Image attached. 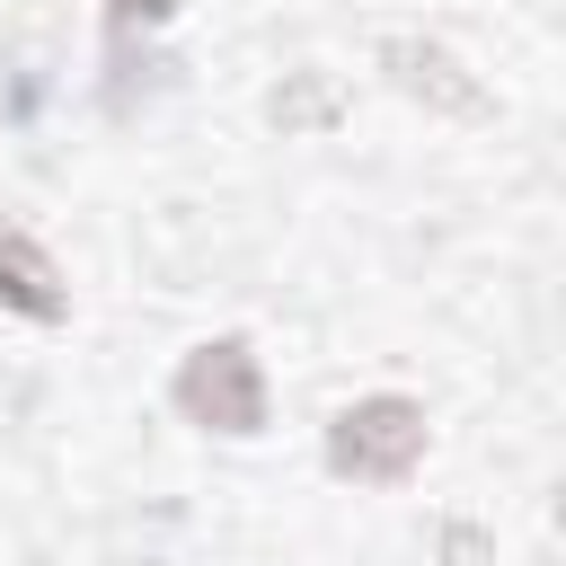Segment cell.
Listing matches in <instances>:
<instances>
[{
    "label": "cell",
    "mask_w": 566,
    "mask_h": 566,
    "mask_svg": "<svg viewBox=\"0 0 566 566\" xmlns=\"http://www.w3.org/2000/svg\"><path fill=\"white\" fill-rule=\"evenodd\" d=\"M168 9H177V0H106L115 27H150V18H168Z\"/></svg>",
    "instance_id": "5"
},
{
    "label": "cell",
    "mask_w": 566,
    "mask_h": 566,
    "mask_svg": "<svg viewBox=\"0 0 566 566\" xmlns=\"http://www.w3.org/2000/svg\"><path fill=\"white\" fill-rule=\"evenodd\" d=\"M0 301H9L18 318H44V327H53L62 310H71V292H62L53 256H44V248H35L27 230H9V221H0Z\"/></svg>",
    "instance_id": "4"
},
{
    "label": "cell",
    "mask_w": 566,
    "mask_h": 566,
    "mask_svg": "<svg viewBox=\"0 0 566 566\" xmlns=\"http://www.w3.org/2000/svg\"><path fill=\"white\" fill-rule=\"evenodd\" d=\"M416 460H424V407L416 398H354L327 424V469L354 486H407Z\"/></svg>",
    "instance_id": "1"
},
{
    "label": "cell",
    "mask_w": 566,
    "mask_h": 566,
    "mask_svg": "<svg viewBox=\"0 0 566 566\" xmlns=\"http://www.w3.org/2000/svg\"><path fill=\"white\" fill-rule=\"evenodd\" d=\"M177 407H186L195 424H212V433H256V424H265V371H256V354H248L239 336L195 345L186 371H177Z\"/></svg>",
    "instance_id": "2"
},
{
    "label": "cell",
    "mask_w": 566,
    "mask_h": 566,
    "mask_svg": "<svg viewBox=\"0 0 566 566\" xmlns=\"http://www.w3.org/2000/svg\"><path fill=\"white\" fill-rule=\"evenodd\" d=\"M380 62L398 71V88H416V97H433V106H451V115H478V106H486V88H478L442 44H424V35H389Z\"/></svg>",
    "instance_id": "3"
}]
</instances>
